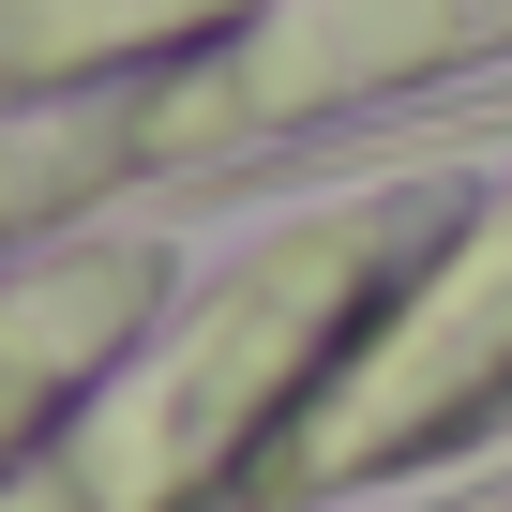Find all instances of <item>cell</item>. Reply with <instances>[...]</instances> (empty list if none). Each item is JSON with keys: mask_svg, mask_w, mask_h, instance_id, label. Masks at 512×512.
Listing matches in <instances>:
<instances>
[{"mask_svg": "<svg viewBox=\"0 0 512 512\" xmlns=\"http://www.w3.org/2000/svg\"><path fill=\"white\" fill-rule=\"evenodd\" d=\"M241 16L256 0H0V241L121 166H166V76Z\"/></svg>", "mask_w": 512, "mask_h": 512, "instance_id": "obj_1", "label": "cell"}, {"mask_svg": "<svg viewBox=\"0 0 512 512\" xmlns=\"http://www.w3.org/2000/svg\"><path fill=\"white\" fill-rule=\"evenodd\" d=\"M467 61H512V0H256L226 46H196L166 76V166L407 106V91H437Z\"/></svg>", "mask_w": 512, "mask_h": 512, "instance_id": "obj_2", "label": "cell"}]
</instances>
